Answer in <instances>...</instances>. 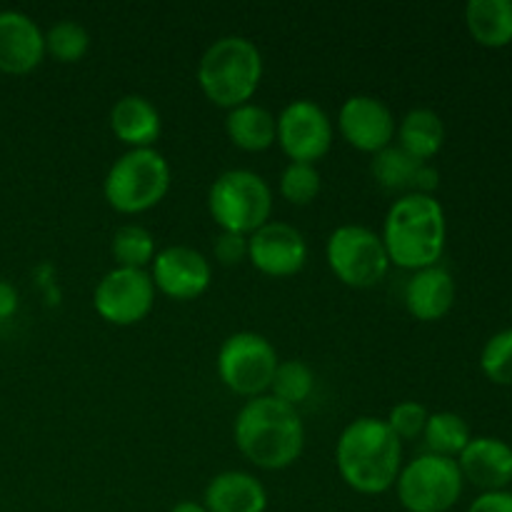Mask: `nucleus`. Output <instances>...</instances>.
<instances>
[{
  "mask_svg": "<svg viewBox=\"0 0 512 512\" xmlns=\"http://www.w3.org/2000/svg\"><path fill=\"white\" fill-rule=\"evenodd\" d=\"M335 468L350 490L383 495L395 488L403 470V443L380 418H358L335 443Z\"/></svg>",
  "mask_w": 512,
  "mask_h": 512,
  "instance_id": "f257e3e1",
  "label": "nucleus"
},
{
  "mask_svg": "<svg viewBox=\"0 0 512 512\" xmlns=\"http://www.w3.org/2000/svg\"><path fill=\"white\" fill-rule=\"evenodd\" d=\"M240 455L263 470H285L298 463L305 448V428L298 408L260 395L240 408L233 425Z\"/></svg>",
  "mask_w": 512,
  "mask_h": 512,
  "instance_id": "f03ea898",
  "label": "nucleus"
},
{
  "mask_svg": "<svg viewBox=\"0 0 512 512\" xmlns=\"http://www.w3.org/2000/svg\"><path fill=\"white\" fill-rule=\"evenodd\" d=\"M380 238L390 265L413 273L438 265L448 238L443 205L435 195H403L390 205Z\"/></svg>",
  "mask_w": 512,
  "mask_h": 512,
  "instance_id": "7ed1b4c3",
  "label": "nucleus"
},
{
  "mask_svg": "<svg viewBox=\"0 0 512 512\" xmlns=\"http://www.w3.org/2000/svg\"><path fill=\"white\" fill-rule=\"evenodd\" d=\"M200 90L213 105L225 110L250 103L263 80V55L243 35H223L208 45L198 63Z\"/></svg>",
  "mask_w": 512,
  "mask_h": 512,
  "instance_id": "20e7f679",
  "label": "nucleus"
},
{
  "mask_svg": "<svg viewBox=\"0 0 512 512\" xmlns=\"http://www.w3.org/2000/svg\"><path fill=\"white\" fill-rule=\"evenodd\" d=\"M173 173L163 153L155 148L128 150L110 165L103 195L115 213L138 215L155 208L168 195Z\"/></svg>",
  "mask_w": 512,
  "mask_h": 512,
  "instance_id": "39448f33",
  "label": "nucleus"
},
{
  "mask_svg": "<svg viewBox=\"0 0 512 512\" xmlns=\"http://www.w3.org/2000/svg\"><path fill=\"white\" fill-rule=\"evenodd\" d=\"M208 210L225 233L250 235L273 215V190L253 170H225L210 185Z\"/></svg>",
  "mask_w": 512,
  "mask_h": 512,
  "instance_id": "423d86ee",
  "label": "nucleus"
},
{
  "mask_svg": "<svg viewBox=\"0 0 512 512\" xmlns=\"http://www.w3.org/2000/svg\"><path fill=\"white\" fill-rule=\"evenodd\" d=\"M325 260L335 278L355 290L383 283L390 270L383 238L365 225H340L325 243Z\"/></svg>",
  "mask_w": 512,
  "mask_h": 512,
  "instance_id": "0eeeda50",
  "label": "nucleus"
},
{
  "mask_svg": "<svg viewBox=\"0 0 512 512\" xmlns=\"http://www.w3.org/2000/svg\"><path fill=\"white\" fill-rule=\"evenodd\" d=\"M465 480L458 460L425 453L403 465L395 483L400 505L408 512H448L463 498Z\"/></svg>",
  "mask_w": 512,
  "mask_h": 512,
  "instance_id": "6e6552de",
  "label": "nucleus"
},
{
  "mask_svg": "<svg viewBox=\"0 0 512 512\" xmlns=\"http://www.w3.org/2000/svg\"><path fill=\"white\" fill-rule=\"evenodd\" d=\"M278 353L265 335L253 330H240L228 335L218 350V375L230 393L240 398H260L270 390L278 370Z\"/></svg>",
  "mask_w": 512,
  "mask_h": 512,
  "instance_id": "1a4fd4ad",
  "label": "nucleus"
},
{
  "mask_svg": "<svg viewBox=\"0 0 512 512\" xmlns=\"http://www.w3.org/2000/svg\"><path fill=\"white\" fill-rule=\"evenodd\" d=\"M278 140L290 163L315 165L333 148V120L315 100L300 98L285 105L278 118Z\"/></svg>",
  "mask_w": 512,
  "mask_h": 512,
  "instance_id": "9d476101",
  "label": "nucleus"
},
{
  "mask_svg": "<svg viewBox=\"0 0 512 512\" xmlns=\"http://www.w3.org/2000/svg\"><path fill=\"white\" fill-rule=\"evenodd\" d=\"M155 305V285L150 273L135 268H118L103 275L93 293V308L105 323L128 325L140 323Z\"/></svg>",
  "mask_w": 512,
  "mask_h": 512,
  "instance_id": "9b49d317",
  "label": "nucleus"
},
{
  "mask_svg": "<svg viewBox=\"0 0 512 512\" xmlns=\"http://www.w3.org/2000/svg\"><path fill=\"white\" fill-rule=\"evenodd\" d=\"M150 265H153L150 278H153L155 293H163L165 298L180 300V303L200 298L213 280L210 260L188 245H168L158 250Z\"/></svg>",
  "mask_w": 512,
  "mask_h": 512,
  "instance_id": "f8f14e48",
  "label": "nucleus"
},
{
  "mask_svg": "<svg viewBox=\"0 0 512 512\" xmlns=\"http://www.w3.org/2000/svg\"><path fill=\"white\" fill-rule=\"evenodd\" d=\"M248 260L270 278H290L308 263V243L295 225L268 220L248 235Z\"/></svg>",
  "mask_w": 512,
  "mask_h": 512,
  "instance_id": "ddd939ff",
  "label": "nucleus"
},
{
  "mask_svg": "<svg viewBox=\"0 0 512 512\" xmlns=\"http://www.w3.org/2000/svg\"><path fill=\"white\" fill-rule=\"evenodd\" d=\"M338 130L350 148L375 155L390 148L395 140V115L375 95H353L340 105Z\"/></svg>",
  "mask_w": 512,
  "mask_h": 512,
  "instance_id": "4468645a",
  "label": "nucleus"
},
{
  "mask_svg": "<svg viewBox=\"0 0 512 512\" xmlns=\"http://www.w3.org/2000/svg\"><path fill=\"white\" fill-rule=\"evenodd\" d=\"M45 58V33L30 15L0 10V73H33Z\"/></svg>",
  "mask_w": 512,
  "mask_h": 512,
  "instance_id": "2eb2a0df",
  "label": "nucleus"
},
{
  "mask_svg": "<svg viewBox=\"0 0 512 512\" xmlns=\"http://www.w3.org/2000/svg\"><path fill=\"white\" fill-rule=\"evenodd\" d=\"M458 468L463 480L483 493L505 490L512 483V448L500 438H473L460 453Z\"/></svg>",
  "mask_w": 512,
  "mask_h": 512,
  "instance_id": "dca6fc26",
  "label": "nucleus"
},
{
  "mask_svg": "<svg viewBox=\"0 0 512 512\" xmlns=\"http://www.w3.org/2000/svg\"><path fill=\"white\" fill-rule=\"evenodd\" d=\"M455 305V280L443 265L418 270L405 285V308L420 323L443 320Z\"/></svg>",
  "mask_w": 512,
  "mask_h": 512,
  "instance_id": "f3484780",
  "label": "nucleus"
},
{
  "mask_svg": "<svg viewBox=\"0 0 512 512\" xmlns=\"http://www.w3.org/2000/svg\"><path fill=\"white\" fill-rule=\"evenodd\" d=\"M203 505L208 512H265L268 493L255 475L225 470L208 483Z\"/></svg>",
  "mask_w": 512,
  "mask_h": 512,
  "instance_id": "a211bd4d",
  "label": "nucleus"
},
{
  "mask_svg": "<svg viewBox=\"0 0 512 512\" xmlns=\"http://www.w3.org/2000/svg\"><path fill=\"white\" fill-rule=\"evenodd\" d=\"M110 130L130 150L155 148V140L160 138V130H163V120H160V110L148 98L123 95L110 110Z\"/></svg>",
  "mask_w": 512,
  "mask_h": 512,
  "instance_id": "6ab92c4d",
  "label": "nucleus"
},
{
  "mask_svg": "<svg viewBox=\"0 0 512 512\" xmlns=\"http://www.w3.org/2000/svg\"><path fill=\"white\" fill-rule=\"evenodd\" d=\"M225 133L235 148L245 150V153H263V150L273 148L278 140V120L263 105L245 103L240 108L228 110Z\"/></svg>",
  "mask_w": 512,
  "mask_h": 512,
  "instance_id": "aec40b11",
  "label": "nucleus"
},
{
  "mask_svg": "<svg viewBox=\"0 0 512 512\" xmlns=\"http://www.w3.org/2000/svg\"><path fill=\"white\" fill-rule=\"evenodd\" d=\"M395 138H398V148H403L420 163H428L430 158L440 153L445 143L443 118L430 108L410 110L398 123Z\"/></svg>",
  "mask_w": 512,
  "mask_h": 512,
  "instance_id": "412c9836",
  "label": "nucleus"
},
{
  "mask_svg": "<svg viewBox=\"0 0 512 512\" xmlns=\"http://www.w3.org/2000/svg\"><path fill=\"white\" fill-rule=\"evenodd\" d=\"M465 25L483 48H505L512 43V0H470Z\"/></svg>",
  "mask_w": 512,
  "mask_h": 512,
  "instance_id": "4be33fe9",
  "label": "nucleus"
},
{
  "mask_svg": "<svg viewBox=\"0 0 512 512\" xmlns=\"http://www.w3.org/2000/svg\"><path fill=\"white\" fill-rule=\"evenodd\" d=\"M423 165L425 163L415 160L403 148L390 145V148L373 155L370 173L380 188L388 190V193H398L403 198V195H415V183H418V173Z\"/></svg>",
  "mask_w": 512,
  "mask_h": 512,
  "instance_id": "5701e85b",
  "label": "nucleus"
},
{
  "mask_svg": "<svg viewBox=\"0 0 512 512\" xmlns=\"http://www.w3.org/2000/svg\"><path fill=\"white\" fill-rule=\"evenodd\" d=\"M423 438L428 453L458 460L460 453L473 440V433H470V425L458 413H433L428 418V425H425Z\"/></svg>",
  "mask_w": 512,
  "mask_h": 512,
  "instance_id": "b1692460",
  "label": "nucleus"
},
{
  "mask_svg": "<svg viewBox=\"0 0 512 512\" xmlns=\"http://www.w3.org/2000/svg\"><path fill=\"white\" fill-rule=\"evenodd\" d=\"M110 253H113L118 268L145 270V265L153 263L155 255H158V248H155V238L148 228L128 223L120 225L113 233Z\"/></svg>",
  "mask_w": 512,
  "mask_h": 512,
  "instance_id": "393cba45",
  "label": "nucleus"
},
{
  "mask_svg": "<svg viewBox=\"0 0 512 512\" xmlns=\"http://www.w3.org/2000/svg\"><path fill=\"white\" fill-rule=\"evenodd\" d=\"M315 390V373L303 360H283L278 363V370L270 383V395L280 403L298 408L313 395Z\"/></svg>",
  "mask_w": 512,
  "mask_h": 512,
  "instance_id": "a878e982",
  "label": "nucleus"
},
{
  "mask_svg": "<svg viewBox=\"0 0 512 512\" xmlns=\"http://www.w3.org/2000/svg\"><path fill=\"white\" fill-rule=\"evenodd\" d=\"M90 33L75 20H60L45 33V55L55 58L58 63H78L88 55Z\"/></svg>",
  "mask_w": 512,
  "mask_h": 512,
  "instance_id": "bb28decb",
  "label": "nucleus"
},
{
  "mask_svg": "<svg viewBox=\"0 0 512 512\" xmlns=\"http://www.w3.org/2000/svg\"><path fill=\"white\" fill-rule=\"evenodd\" d=\"M320 173L315 165L288 163L280 173V195L290 205H310L320 195Z\"/></svg>",
  "mask_w": 512,
  "mask_h": 512,
  "instance_id": "cd10ccee",
  "label": "nucleus"
},
{
  "mask_svg": "<svg viewBox=\"0 0 512 512\" xmlns=\"http://www.w3.org/2000/svg\"><path fill=\"white\" fill-rule=\"evenodd\" d=\"M480 368L490 383L512 385V328L500 330L485 343Z\"/></svg>",
  "mask_w": 512,
  "mask_h": 512,
  "instance_id": "c85d7f7f",
  "label": "nucleus"
},
{
  "mask_svg": "<svg viewBox=\"0 0 512 512\" xmlns=\"http://www.w3.org/2000/svg\"><path fill=\"white\" fill-rule=\"evenodd\" d=\"M428 418H430V413L425 410V405L415 403V400H403V403H398L390 408L385 423H388V428L393 430V433L398 435L400 443H403V440L420 438L425 430V425H428Z\"/></svg>",
  "mask_w": 512,
  "mask_h": 512,
  "instance_id": "c756f323",
  "label": "nucleus"
},
{
  "mask_svg": "<svg viewBox=\"0 0 512 512\" xmlns=\"http://www.w3.org/2000/svg\"><path fill=\"white\" fill-rule=\"evenodd\" d=\"M213 258L223 268H233V265H240L243 260H248V235L220 230V235L213 243Z\"/></svg>",
  "mask_w": 512,
  "mask_h": 512,
  "instance_id": "7c9ffc66",
  "label": "nucleus"
},
{
  "mask_svg": "<svg viewBox=\"0 0 512 512\" xmlns=\"http://www.w3.org/2000/svg\"><path fill=\"white\" fill-rule=\"evenodd\" d=\"M468 512H512L510 490H495V493H480L470 503Z\"/></svg>",
  "mask_w": 512,
  "mask_h": 512,
  "instance_id": "2f4dec72",
  "label": "nucleus"
},
{
  "mask_svg": "<svg viewBox=\"0 0 512 512\" xmlns=\"http://www.w3.org/2000/svg\"><path fill=\"white\" fill-rule=\"evenodd\" d=\"M18 305H20L18 290H15L10 283H5V280H0V323L13 318Z\"/></svg>",
  "mask_w": 512,
  "mask_h": 512,
  "instance_id": "473e14b6",
  "label": "nucleus"
},
{
  "mask_svg": "<svg viewBox=\"0 0 512 512\" xmlns=\"http://www.w3.org/2000/svg\"><path fill=\"white\" fill-rule=\"evenodd\" d=\"M170 512H208L203 503H195V500H183V503L173 505Z\"/></svg>",
  "mask_w": 512,
  "mask_h": 512,
  "instance_id": "72a5a7b5",
  "label": "nucleus"
}]
</instances>
